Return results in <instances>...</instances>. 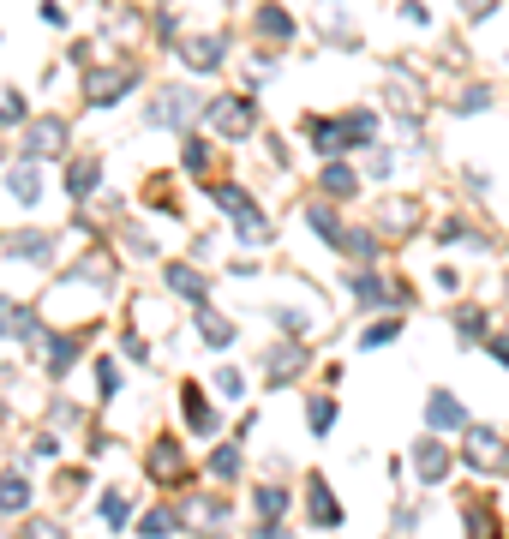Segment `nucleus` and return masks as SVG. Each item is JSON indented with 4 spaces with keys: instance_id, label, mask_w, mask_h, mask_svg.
I'll return each mask as SVG.
<instances>
[{
    "instance_id": "f257e3e1",
    "label": "nucleus",
    "mask_w": 509,
    "mask_h": 539,
    "mask_svg": "<svg viewBox=\"0 0 509 539\" xmlns=\"http://www.w3.org/2000/svg\"><path fill=\"white\" fill-rule=\"evenodd\" d=\"M468 462L486 468V474H504L509 468V444L498 432H468Z\"/></svg>"
},
{
    "instance_id": "f03ea898",
    "label": "nucleus",
    "mask_w": 509,
    "mask_h": 539,
    "mask_svg": "<svg viewBox=\"0 0 509 539\" xmlns=\"http://www.w3.org/2000/svg\"><path fill=\"white\" fill-rule=\"evenodd\" d=\"M426 420H432L438 432H450V426H462L468 414H462V402H456V396H444V390H438V396H432V408H426Z\"/></svg>"
},
{
    "instance_id": "7ed1b4c3",
    "label": "nucleus",
    "mask_w": 509,
    "mask_h": 539,
    "mask_svg": "<svg viewBox=\"0 0 509 539\" xmlns=\"http://www.w3.org/2000/svg\"><path fill=\"white\" fill-rule=\"evenodd\" d=\"M312 522H318V528H336V522H342V510H336V492H330L324 480H312Z\"/></svg>"
},
{
    "instance_id": "20e7f679",
    "label": "nucleus",
    "mask_w": 509,
    "mask_h": 539,
    "mask_svg": "<svg viewBox=\"0 0 509 539\" xmlns=\"http://www.w3.org/2000/svg\"><path fill=\"white\" fill-rule=\"evenodd\" d=\"M186 426H192V432H210V426H216V414L204 408V396H198V390H186Z\"/></svg>"
},
{
    "instance_id": "39448f33",
    "label": "nucleus",
    "mask_w": 509,
    "mask_h": 539,
    "mask_svg": "<svg viewBox=\"0 0 509 539\" xmlns=\"http://www.w3.org/2000/svg\"><path fill=\"white\" fill-rule=\"evenodd\" d=\"M258 30H264V36H276V42H288V36H294V18H288V12H264V18H258Z\"/></svg>"
},
{
    "instance_id": "423d86ee",
    "label": "nucleus",
    "mask_w": 509,
    "mask_h": 539,
    "mask_svg": "<svg viewBox=\"0 0 509 539\" xmlns=\"http://www.w3.org/2000/svg\"><path fill=\"white\" fill-rule=\"evenodd\" d=\"M210 474H216V480H234V474H240V450H234V444L216 450V456H210Z\"/></svg>"
},
{
    "instance_id": "0eeeda50",
    "label": "nucleus",
    "mask_w": 509,
    "mask_h": 539,
    "mask_svg": "<svg viewBox=\"0 0 509 539\" xmlns=\"http://www.w3.org/2000/svg\"><path fill=\"white\" fill-rule=\"evenodd\" d=\"M0 510H24V480H18V474L0 480Z\"/></svg>"
},
{
    "instance_id": "6e6552de",
    "label": "nucleus",
    "mask_w": 509,
    "mask_h": 539,
    "mask_svg": "<svg viewBox=\"0 0 509 539\" xmlns=\"http://www.w3.org/2000/svg\"><path fill=\"white\" fill-rule=\"evenodd\" d=\"M216 120H222V132H246V108H240V102H222Z\"/></svg>"
},
{
    "instance_id": "1a4fd4ad",
    "label": "nucleus",
    "mask_w": 509,
    "mask_h": 539,
    "mask_svg": "<svg viewBox=\"0 0 509 539\" xmlns=\"http://www.w3.org/2000/svg\"><path fill=\"white\" fill-rule=\"evenodd\" d=\"M150 474H156V480H174V444H156V456H150Z\"/></svg>"
},
{
    "instance_id": "9d476101",
    "label": "nucleus",
    "mask_w": 509,
    "mask_h": 539,
    "mask_svg": "<svg viewBox=\"0 0 509 539\" xmlns=\"http://www.w3.org/2000/svg\"><path fill=\"white\" fill-rule=\"evenodd\" d=\"M420 474H426V480H444V450H438V444L420 450Z\"/></svg>"
},
{
    "instance_id": "9b49d317",
    "label": "nucleus",
    "mask_w": 509,
    "mask_h": 539,
    "mask_svg": "<svg viewBox=\"0 0 509 539\" xmlns=\"http://www.w3.org/2000/svg\"><path fill=\"white\" fill-rule=\"evenodd\" d=\"M336 426V402H312V432H330Z\"/></svg>"
},
{
    "instance_id": "f8f14e48",
    "label": "nucleus",
    "mask_w": 509,
    "mask_h": 539,
    "mask_svg": "<svg viewBox=\"0 0 509 539\" xmlns=\"http://www.w3.org/2000/svg\"><path fill=\"white\" fill-rule=\"evenodd\" d=\"M258 510H264V516H282V510H288V498H282L276 486H264V492H258Z\"/></svg>"
},
{
    "instance_id": "ddd939ff",
    "label": "nucleus",
    "mask_w": 509,
    "mask_h": 539,
    "mask_svg": "<svg viewBox=\"0 0 509 539\" xmlns=\"http://www.w3.org/2000/svg\"><path fill=\"white\" fill-rule=\"evenodd\" d=\"M492 354H498V360L509 366V336H498V342H492Z\"/></svg>"
}]
</instances>
